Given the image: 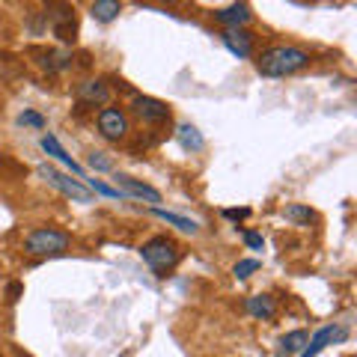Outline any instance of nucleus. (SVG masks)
I'll list each match as a JSON object with an SVG mask.
<instances>
[{
  "label": "nucleus",
  "mask_w": 357,
  "mask_h": 357,
  "mask_svg": "<svg viewBox=\"0 0 357 357\" xmlns=\"http://www.w3.org/2000/svg\"><path fill=\"white\" fill-rule=\"evenodd\" d=\"M6 295H9V301H13V304H15V301H18L21 295H24V286H21V283H9Z\"/></svg>",
  "instance_id": "nucleus-26"
},
{
  "label": "nucleus",
  "mask_w": 357,
  "mask_h": 357,
  "mask_svg": "<svg viewBox=\"0 0 357 357\" xmlns=\"http://www.w3.org/2000/svg\"><path fill=\"white\" fill-rule=\"evenodd\" d=\"M89 167H93L96 173H110V170H114V164H110V158H105L102 152H93V155H89Z\"/></svg>",
  "instance_id": "nucleus-23"
},
{
  "label": "nucleus",
  "mask_w": 357,
  "mask_h": 357,
  "mask_svg": "<svg viewBox=\"0 0 357 357\" xmlns=\"http://www.w3.org/2000/svg\"><path fill=\"white\" fill-rule=\"evenodd\" d=\"M77 98L84 105H107L110 102V89L105 81H84L77 86Z\"/></svg>",
  "instance_id": "nucleus-13"
},
{
  "label": "nucleus",
  "mask_w": 357,
  "mask_h": 357,
  "mask_svg": "<svg viewBox=\"0 0 357 357\" xmlns=\"http://www.w3.org/2000/svg\"><path fill=\"white\" fill-rule=\"evenodd\" d=\"M310 54L298 45H271L256 57V72L265 77H286L310 66Z\"/></svg>",
  "instance_id": "nucleus-1"
},
{
  "label": "nucleus",
  "mask_w": 357,
  "mask_h": 357,
  "mask_svg": "<svg viewBox=\"0 0 357 357\" xmlns=\"http://www.w3.org/2000/svg\"><path fill=\"white\" fill-rule=\"evenodd\" d=\"M241 238H244V244H248L250 250H262V248H265V238L259 236V232H253V229H244Z\"/></svg>",
  "instance_id": "nucleus-24"
},
{
  "label": "nucleus",
  "mask_w": 357,
  "mask_h": 357,
  "mask_svg": "<svg viewBox=\"0 0 357 357\" xmlns=\"http://www.w3.org/2000/svg\"><path fill=\"white\" fill-rule=\"evenodd\" d=\"M51 27H54V36L60 42H75V9L69 3H51Z\"/></svg>",
  "instance_id": "nucleus-8"
},
{
  "label": "nucleus",
  "mask_w": 357,
  "mask_h": 357,
  "mask_svg": "<svg viewBox=\"0 0 357 357\" xmlns=\"http://www.w3.org/2000/svg\"><path fill=\"white\" fill-rule=\"evenodd\" d=\"M250 18H253V13H250V6L248 3H241V0H236L232 6H223V9H218L215 13V21L218 24H223V27H244V24H250Z\"/></svg>",
  "instance_id": "nucleus-10"
},
{
  "label": "nucleus",
  "mask_w": 357,
  "mask_h": 357,
  "mask_svg": "<svg viewBox=\"0 0 357 357\" xmlns=\"http://www.w3.org/2000/svg\"><path fill=\"white\" fill-rule=\"evenodd\" d=\"M259 268H262L259 259H238L236 268H232V274H236L238 280H248V277H253L256 271H259Z\"/></svg>",
  "instance_id": "nucleus-20"
},
{
  "label": "nucleus",
  "mask_w": 357,
  "mask_h": 357,
  "mask_svg": "<svg viewBox=\"0 0 357 357\" xmlns=\"http://www.w3.org/2000/svg\"><path fill=\"white\" fill-rule=\"evenodd\" d=\"M340 337H342V331L333 328V325H328V328H321L312 340H307V345H304V349H301L298 354H301V357H316V354H321L333 340H340Z\"/></svg>",
  "instance_id": "nucleus-11"
},
{
  "label": "nucleus",
  "mask_w": 357,
  "mask_h": 357,
  "mask_svg": "<svg viewBox=\"0 0 357 357\" xmlns=\"http://www.w3.org/2000/svg\"><path fill=\"white\" fill-rule=\"evenodd\" d=\"M18 122H21V126H30V128H45V116L42 114H36V110H24V114H21L18 116Z\"/></svg>",
  "instance_id": "nucleus-22"
},
{
  "label": "nucleus",
  "mask_w": 357,
  "mask_h": 357,
  "mask_svg": "<svg viewBox=\"0 0 357 357\" xmlns=\"http://www.w3.org/2000/svg\"><path fill=\"white\" fill-rule=\"evenodd\" d=\"M176 137H178V143H182L185 149H191V152H203L206 149V137L197 131V126H188V122L185 126H178Z\"/></svg>",
  "instance_id": "nucleus-16"
},
{
  "label": "nucleus",
  "mask_w": 357,
  "mask_h": 357,
  "mask_svg": "<svg viewBox=\"0 0 357 357\" xmlns=\"http://www.w3.org/2000/svg\"><path fill=\"white\" fill-rule=\"evenodd\" d=\"M131 114L137 116L140 122H149V126H155V122L170 119V105L158 102V98H152V96H134Z\"/></svg>",
  "instance_id": "nucleus-7"
},
{
  "label": "nucleus",
  "mask_w": 357,
  "mask_h": 357,
  "mask_svg": "<svg viewBox=\"0 0 357 357\" xmlns=\"http://www.w3.org/2000/svg\"><path fill=\"white\" fill-rule=\"evenodd\" d=\"M116 191L122 197H134V199H143V203H149V206H158L161 203V191L158 188H152L146 182H140V178H131L126 173H116Z\"/></svg>",
  "instance_id": "nucleus-6"
},
{
  "label": "nucleus",
  "mask_w": 357,
  "mask_h": 357,
  "mask_svg": "<svg viewBox=\"0 0 357 357\" xmlns=\"http://www.w3.org/2000/svg\"><path fill=\"white\" fill-rule=\"evenodd\" d=\"M248 312H250L253 319L268 321V319L277 316V301L271 295H250L248 298Z\"/></svg>",
  "instance_id": "nucleus-15"
},
{
  "label": "nucleus",
  "mask_w": 357,
  "mask_h": 357,
  "mask_svg": "<svg viewBox=\"0 0 357 357\" xmlns=\"http://www.w3.org/2000/svg\"><path fill=\"white\" fill-rule=\"evenodd\" d=\"M140 256H143V262L152 268V274L167 277L178 265V259H182V248H178L170 236H152L149 241H143Z\"/></svg>",
  "instance_id": "nucleus-2"
},
{
  "label": "nucleus",
  "mask_w": 357,
  "mask_h": 357,
  "mask_svg": "<svg viewBox=\"0 0 357 357\" xmlns=\"http://www.w3.org/2000/svg\"><path fill=\"white\" fill-rule=\"evenodd\" d=\"M39 176L45 178V185H48V188L60 191L63 197L75 199V203H93V191H89L81 178H72V176H66L60 170H54L51 164H42L39 167Z\"/></svg>",
  "instance_id": "nucleus-4"
},
{
  "label": "nucleus",
  "mask_w": 357,
  "mask_h": 357,
  "mask_svg": "<svg viewBox=\"0 0 357 357\" xmlns=\"http://www.w3.org/2000/svg\"><path fill=\"white\" fill-rule=\"evenodd\" d=\"M89 13H93L96 21H102V24H110V21H116V18H119L122 3H119V0H96Z\"/></svg>",
  "instance_id": "nucleus-17"
},
{
  "label": "nucleus",
  "mask_w": 357,
  "mask_h": 357,
  "mask_svg": "<svg viewBox=\"0 0 357 357\" xmlns=\"http://www.w3.org/2000/svg\"><path fill=\"white\" fill-rule=\"evenodd\" d=\"M161 3H173V0H161Z\"/></svg>",
  "instance_id": "nucleus-27"
},
{
  "label": "nucleus",
  "mask_w": 357,
  "mask_h": 357,
  "mask_svg": "<svg viewBox=\"0 0 357 357\" xmlns=\"http://www.w3.org/2000/svg\"><path fill=\"white\" fill-rule=\"evenodd\" d=\"M283 218L298 223V227H310V223H316V211H312L310 206H304V203H292V206L283 208Z\"/></svg>",
  "instance_id": "nucleus-18"
},
{
  "label": "nucleus",
  "mask_w": 357,
  "mask_h": 357,
  "mask_svg": "<svg viewBox=\"0 0 357 357\" xmlns=\"http://www.w3.org/2000/svg\"><path fill=\"white\" fill-rule=\"evenodd\" d=\"M69 244H72V236L66 229L39 227L24 238V250L30 256H39V259H51V256H63L69 250Z\"/></svg>",
  "instance_id": "nucleus-3"
},
{
  "label": "nucleus",
  "mask_w": 357,
  "mask_h": 357,
  "mask_svg": "<svg viewBox=\"0 0 357 357\" xmlns=\"http://www.w3.org/2000/svg\"><path fill=\"white\" fill-rule=\"evenodd\" d=\"M152 215L158 218V220H164V223H170V227L178 229V232H188V236H197V232H199V223L197 220L185 218V215H176V211H167L161 206H152Z\"/></svg>",
  "instance_id": "nucleus-14"
},
{
  "label": "nucleus",
  "mask_w": 357,
  "mask_h": 357,
  "mask_svg": "<svg viewBox=\"0 0 357 357\" xmlns=\"http://www.w3.org/2000/svg\"><path fill=\"white\" fill-rule=\"evenodd\" d=\"M223 218H227V220H248L250 208H223Z\"/></svg>",
  "instance_id": "nucleus-25"
},
{
  "label": "nucleus",
  "mask_w": 357,
  "mask_h": 357,
  "mask_svg": "<svg viewBox=\"0 0 357 357\" xmlns=\"http://www.w3.org/2000/svg\"><path fill=\"white\" fill-rule=\"evenodd\" d=\"M307 345V331H292V333H286V337L280 340V351L283 354H295L301 351Z\"/></svg>",
  "instance_id": "nucleus-19"
},
{
  "label": "nucleus",
  "mask_w": 357,
  "mask_h": 357,
  "mask_svg": "<svg viewBox=\"0 0 357 357\" xmlns=\"http://www.w3.org/2000/svg\"><path fill=\"white\" fill-rule=\"evenodd\" d=\"M89 191H93V194H102V197H110V199H122V194L116 191V188L105 185L102 178H89Z\"/></svg>",
  "instance_id": "nucleus-21"
},
{
  "label": "nucleus",
  "mask_w": 357,
  "mask_h": 357,
  "mask_svg": "<svg viewBox=\"0 0 357 357\" xmlns=\"http://www.w3.org/2000/svg\"><path fill=\"white\" fill-rule=\"evenodd\" d=\"M42 149L48 152L51 158H57L60 164H66V167H69V170H72L77 178H84V167H81V164H75V158H72V155H69V152H66V149L60 146V140L54 137V134H45V137H42Z\"/></svg>",
  "instance_id": "nucleus-12"
},
{
  "label": "nucleus",
  "mask_w": 357,
  "mask_h": 357,
  "mask_svg": "<svg viewBox=\"0 0 357 357\" xmlns=\"http://www.w3.org/2000/svg\"><path fill=\"white\" fill-rule=\"evenodd\" d=\"M220 39H223V45L236 54L238 60H244V57H250V48H253V33H248L244 27H229V30H223L220 33Z\"/></svg>",
  "instance_id": "nucleus-9"
},
{
  "label": "nucleus",
  "mask_w": 357,
  "mask_h": 357,
  "mask_svg": "<svg viewBox=\"0 0 357 357\" xmlns=\"http://www.w3.org/2000/svg\"><path fill=\"white\" fill-rule=\"evenodd\" d=\"M96 126H98V134H102L105 140H110V143L126 140V137H128V131H131L128 114H126L122 107H105V110H98Z\"/></svg>",
  "instance_id": "nucleus-5"
}]
</instances>
